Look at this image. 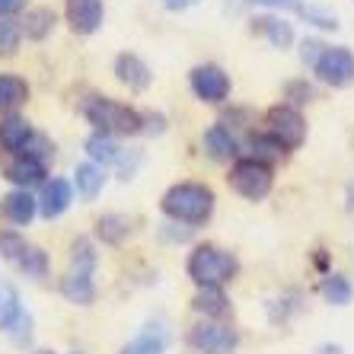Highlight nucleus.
I'll return each mask as SVG.
<instances>
[{"label":"nucleus","instance_id":"nucleus-42","mask_svg":"<svg viewBox=\"0 0 354 354\" xmlns=\"http://www.w3.org/2000/svg\"><path fill=\"white\" fill-rule=\"evenodd\" d=\"M35 354H55V351H35Z\"/></svg>","mask_w":354,"mask_h":354},{"label":"nucleus","instance_id":"nucleus-3","mask_svg":"<svg viewBox=\"0 0 354 354\" xmlns=\"http://www.w3.org/2000/svg\"><path fill=\"white\" fill-rule=\"evenodd\" d=\"M185 274L195 288H227L239 274V259L214 243H198L185 259Z\"/></svg>","mask_w":354,"mask_h":354},{"label":"nucleus","instance_id":"nucleus-36","mask_svg":"<svg viewBox=\"0 0 354 354\" xmlns=\"http://www.w3.org/2000/svg\"><path fill=\"white\" fill-rule=\"evenodd\" d=\"M115 163H118V179H134V169L140 166V153H138V150H131L128 157L122 153Z\"/></svg>","mask_w":354,"mask_h":354},{"label":"nucleus","instance_id":"nucleus-16","mask_svg":"<svg viewBox=\"0 0 354 354\" xmlns=\"http://www.w3.org/2000/svg\"><path fill=\"white\" fill-rule=\"evenodd\" d=\"M252 32L262 35L272 48L278 51H288L290 45L297 41L294 35V23H288V19L281 17V13H268V17H252Z\"/></svg>","mask_w":354,"mask_h":354},{"label":"nucleus","instance_id":"nucleus-28","mask_svg":"<svg viewBox=\"0 0 354 354\" xmlns=\"http://www.w3.org/2000/svg\"><path fill=\"white\" fill-rule=\"evenodd\" d=\"M96 265H99V256H96V246H93V239L77 236L74 243H71V268H74V272L96 274Z\"/></svg>","mask_w":354,"mask_h":354},{"label":"nucleus","instance_id":"nucleus-33","mask_svg":"<svg viewBox=\"0 0 354 354\" xmlns=\"http://www.w3.org/2000/svg\"><path fill=\"white\" fill-rule=\"evenodd\" d=\"M26 249H29L26 236H19L17 230H0V256L7 259V262L17 265L26 256Z\"/></svg>","mask_w":354,"mask_h":354},{"label":"nucleus","instance_id":"nucleus-29","mask_svg":"<svg viewBox=\"0 0 354 354\" xmlns=\"http://www.w3.org/2000/svg\"><path fill=\"white\" fill-rule=\"evenodd\" d=\"M316 99H319V93H316L313 80L294 77V80L284 83V99H281V102H288V106H294V109H304V106H310V102H316Z\"/></svg>","mask_w":354,"mask_h":354},{"label":"nucleus","instance_id":"nucleus-30","mask_svg":"<svg viewBox=\"0 0 354 354\" xmlns=\"http://www.w3.org/2000/svg\"><path fill=\"white\" fill-rule=\"evenodd\" d=\"M17 268L26 274V278H45V274H48V256H45L39 246H32V243H29L26 256L17 262Z\"/></svg>","mask_w":354,"mask_h":354},{"label":"nucleus","instance_id":"nucleus-21","mask_svg":"<svg viewBox=\"0 0 354 354\" xmlns=\"http://www.w3.org/2000/svg\"><path fill=\"white\" fill-rule=\"evenodd\" d=\"M29 102V83L19 74H0V115L17 112Z\"/></svg>","mask_w":354,"mask_h":354},{"label":"nucleus","instance_id":"nucleus-15","mask_svg":"<svg viewBox=\"0 0 354 354\" xmlns=\"http://www.w3.org/2000/svg\"><path fill=\"white\" fill-rule=\"evenodd\" d=\"M0 214L7 217L13 227H29L32 217L39 214V198H32V192L13 189L0 198Z\"/></svg>","mask_w":354,"mask_h":354},{"label":"nucleus","instance_id":"nucleus-12","mask_svg":"<svg viewBox=\"0 0 354 354\" xmlns=\"http://www.w3.org/2000/svg\"><path fill=\"white\" fill-rule=\"evenodd\" d=\"M45 176H48V166L35 157H26V153H13V160L3 163V179L26 192L32 185H45Z\"/></svg>","mask_w":354,"mask_h":354},{"label":"nucleus","instance_id":"nucleus-18","mask_svg":"<svg viewBox=\"0 0 354 354\" xmlns=\"http://www.w3.org/2000/svg\"><path fill=\"white\" fill-rule=\"evenodd\" d=\"M192 310H195L201 319H221L227 322V316L233 313V304L223 288H198L192 297Z\"/></svg>","mask_w":354,"mask_h":354},{"label":"nucleus","instance_id":"nucleus-43","mask_svg":"<svg viewBox=\"0 0 354 354\" xmlns=\"http://www.w3.org/2000/svg\"><path fill=\"white\" fill-rule=\"evenodd\" d=\"M74 354H80V351H74Z\"/></svg>","mask_w":354,"mask_h":354},{"label":"nucleus","instance_id":"nucleus-1","mask_svg":"<svg viewBox=\"0 0 354 354\" xmlns=\"http://www.w3.org/2000/svg\"><path fill=\"white\" fill-rule=\"evenodd\" d=\"M217 207V195L207 182H176L160 198V211L182 227H205Z\"/></svg>","mask_w":354,"mask_h":354},{"label":"nucleus","instance_id":"nucleus-25","mask_svg":"<svg viewBox=\"0 0 354 354\" xmlns=\"http://www.w3.org/2000/svg\"><path fill=\"white\" fill-rule=\"evenodd\" d=\"M74 185H77V195L83 198V201H93V198L102 192V185H106V173H102V166L96 163H77L74 169Z\"/></svg>","mask_w":354,"mask_h":354},{"label":"nucleus","instance_id":"nucleus-13","mask_svg":"<svg viewBox=\"0 0 354 354\" xmlns=\"http://www.w3.org/2000/svg\"><path fill=\"white\" fill-rule=\"evenodd\" d=\"M243 157H252L265 166H274V163H284V160L290 157V150L262 128V131H249L246 134V140H243Z\"/></svg>","mask_w":354,"mask_h":354},{"label":"nucleus","instance_id":"nucleus-37","mask_svg":"<svg viewBox=\"0 0 354 354\" xmlns=\"http://www.w3.org/2000/svg\"><path fill=\"white\" fill-rule=\"evenodd\" d=\"M223 124H227V128H233V131H236V128H246V124H252V122H249V109L230 106V112L223 115Z\"/></svg>","mask_w":354,"mask_h":354},{"label":"nucleus","instance_id":"nucleus-41","mask_svg":"<svg viewBox=\"0 0 354 354\" xmlns=\"http://www.w3.org/2000/svg\"><path fill=\"white\" fill-rule=\"evenodd\" d=\"M316 354H345V351H342V345H319Z\"/></svg>","mask_w":354,"mask_h":354},{"label":"nucleus","instance_id":"nucleus-6","mask_svg":"<svg viewBox=\"0 0 354 354\" xmlns=\"http://www.w3.org/2000/svg\"><path fill=\"white\" fill-rule=\"evenodd\" d=\"M313 77L332 90H348L354 83V51L348 45H326L313 64Z\"/></svg>","mask_w":354,"mask_h":354},{"label":"nucleus","instance_id":"nucleus-8","mask_svg":"<svg viewBox=\"0 0 354 354\" xmlns=\"http://www.w3.org/2000/svg\"><path fill=\"white\" fill-rule=\"evenodd\" d=\"M265 131L272 134L274 140H281L288 150H300L306 140V118L300 109L278 102L265 112Z\"/></svg>","mask_w":354,"mask_h":354},{"label":"nucleus","instance_id":"nucleus-39","mask_svg":"<svg viewBox=\"0 0 354 354\" xmlns=\"http://www.w3.org/2000/svg\"><path fill=\"white\" fill-rule=\"evenodd\" d=\"M166 10H173V13H182V10H192L198 0H160Z\"/></svg>","mask_w":354,"mask_h":354},{"label":"nucleus","instance_id":"nucleus-35","mask_svg":"<svg viewBox=\"0 0 354 354\" xmlns=\"http://www.w3.org/2000/svg\"><path fill=\"white\" fill-rule=\"evenodd\" d=\"M322 48H326V45H322L319 39H304L300 41V61L313 71V64H316V58L322 55Z\"/></svg>","mask_w":354,"mask_h":354},{"label":"nucleus","instance_id":"nucleus-26","mask_svg":"<svg viewBox=\"0 0 354 354\" xmlns=\"http://www.w3.org/2000/svg\"><path fill=\"white\" fill-rule=\"evenodd\" d=\"M96 236L106 243V246H122L124 239L131 236V221L124 214H115V211H109L96 221Z\"/></svg>","mask_w":354,"mask_h":354},{"label":"nucleus","instance_id":"nucleus-23","mask_svg":"<svg viewBox=\"0 0 354 354\" xmlns=\"http://www.w3.org/2000/svg\"><path fill=\"white\" fill-rule=\"evenodd\" d=\"M319 297L326 300L329 306H348L354 300V284L351 278H345V274H338V272H329V274H322L319 281Z\"/></svg>","mask_w":354,"mask_h":354},{"label":"nucleus","instance_id":"nucleus-31","mask_svg":"<svg viewBox=\"0 0 354 354\" xmlns=\"http://www.w3.org/2000/svg\"><path fill=\"white\" fill-rule=\"evenodd\" d=\"M300 17L310 26H316V29H326V32H335L338 29V17L332 10L319 7V3H304V7H300Z\"/></svg>","mask_w":354,"mask_h":354},{"label":"nucleus","instance_id":"nucleus-9","mask_svg":"<svg viewBox=\"0 0 354 354\" xmlns=\"http://www.w3.org/2000/svg\"><path fill=\"white\" fill-rule=\"evenodd\" d=\"M201 147H205V153L214 160V163H236V160L243 157V140L223 122H214L211 128H205Z\"/></svg>","mask_w":354,"mask_h":354},{"label":"nucleus","instance_id":"nucleus-40","mask_svg":"<svg viewBox=\"0 0 354 354\" xmlns=\"http://www.w3.org/2000/svg\"><path fill=\"white\" fill-rule=\"evenodd\" d=\"M345 201H348V211L354 214V179L348 182V189H345Z\"/></svg>","mask_w":354,"mask_h":354},{"label":"nucleus","instance_id":"nucleus-10","mask_svg":"<svg viewBox=\"0 0 354 354\" xmlns=\"http://www.w3.org/2000/svg\"><path fill=\"white\" fill-rule=\"evenodd\" d=\"M64 19L71 32L93 35L106 23V3L102 0H64Z\"/></svg>","mask_w":354,"mask_h":354},{"label":"nucleus","instance_id":"nucleus-2","mask_svg":"<svg viewBox=\"0 0 354 354\" xmlns=\"http://www.w3.org/2000/svg\"><path fill=\"white\" fill-rule=\"evenodd\" d=\"M80 112L93 124V131L99 134H112V138L144 134V112L112 96H86L80 102Z\"/></svg>","mask_w":354,"mask_h":354},{"label":"nucleus","instance_id":"nucleus-34","mask_svg":"<svg viewBox=\"0 0 354 354\" xmlns=\"http://www.w3.org/2000/svg\"><path fill=\"white\" fill-rule=\"evenodd\" d=\"M246 3L265 7V10H272V13H300V7H304V0H246Z\"/></svg>","mask_w":354,"mask_h":354},{"label":"nucleus","instance_id":"nucleus-27","mask_svg":"<svg viewBox=\"0 0 354 354\" xmlns=\"http://www.w3.org/2000/svg\"><path fill=\"white\" fill-rule=\"evenodd\" d=\"M122 354H166V332L150 326L147 332H140L138 338H131L122 348Z\"/></svg>","mask_w":354,"mask_h":354},{"label":"nucleus","instance_id":"nucleus-19","mask_svg":"<svg viewBox=\"0 0 354 354\" xmlns=\"http://www.w3.org/2000/svg\"><path fill=\"white\" fill-rule=\"evenodd\" d=\"M61 297L74 306H90L96 300V281H93V274L67 268V274L61 278Z\"/></svg>","mask_w":354,"mask_h":354},{"label":"nucleus","instance_id":"nucleus-17","mask_svg":"<svg viewBox=\"0 0 354 354\" xmlns=\"http://www.w3.org/2000/svg\"><path fill=\"white\" fill-rule=\"evenodd\" d=\"M71 201H74V185L67 179H51L41 185L39 214L45 217V221H55V217H61L67 207H71Z\"/></svg>","mask_w":354,"mask_h":354},{"label":"nucleus","instance_id":"nucleus-14","mask_svg":"<svg viewBox=\"0 0 354 354\" xmlns=\"http://www.w3.org/2000/svg\"><path fill=\"white\" fill-rule=\"evenodd\" d=\"M35 134L32 122L26 115H17V112H7V115L0 118V150L3 153H23L26 144H29V138Z\"/></svg>","mask_w":354,"mask_h":354},{"label":"nucleus","instance_id":"nucleus-24","mask_svg":"<svg viewBox=\"0 0 354 354\" xmlns=\"http://www.w3.org/2000/svg\"><path fill=\"white\" fill-rule=\"evenodd\" d=\"M55 23H58V17H55V10L51 7H29L26 10V19L19 26H23L26 39L45 41L51 35V29H55Z\"/></svg>","mask_w":354,"mask_h":354},{"label":"nucleus","instance_id":"nucleus-11","mask_svg":"<svg viewBox=\"0 0 354 354\" xmlns=\"http://www.w3.org/2000/svg\"><path fill=\"white\" fill-rule=\"evenodd\" d=\"M112 74L131 93H144V90H150V83H153V71H150L147 61L140 58V55H134V51H122V55H118Z\"/></svg>","mask_w":354,"mask_h":354},{"label":"nucleus","instance_id":"nucleus-7","mask_svg":"<svg viewBox=\"0 0 354 354\" xmlns=\"http://www.w3.org/2000/svg\"><path fill=\"white\" fill-rule=\"evenodd\" d=\"M189 345L195 354H233L239 348V332L230 322L221 319H201L192 326Z\"/></svg>","mask_w":354,"mask_h":354},{"label":"nucleus","instance_id":"nucleus-32","mask_svg":"<svg viewBox=\"0 0 354 354\" xmlns=\"http://www.w3.org/2000/svg\"><path fill=\"white\" fill-rule=\"evenodd\" d=\"M19 41H23V26L17 19H0V58L17 55Z\"/></svg>","mask_w":354,"mask_h":354},{"label":"nucleus","instance_id":"nucleus-20","mask_svg":"<svg viewBox=\"0 0 354 354\" xmlns=\"http://www.w3.org/2000/svg\"><path fill=\"white\" fill-rule=\"evenodd\" d=\"M29 313H23L19 290L10 281H0V332H13Z\"/></svg>","mask_w":354,"mask_h":354},{"label":"nucleus","instance_id":"nucleus-22","mask_svg":"<svg viewBox=\"0 0 354 354\" xmlns=\"http://www.w3.org/2000/svg\"><path fill=\"white\" fill-rule=\"evenodd\" d=\"M83 150H86L90 163L102 166V169H106V166H112L118 157H122V147H118V140L112 138V134H99V131H93L90 138H86Z\"/></svg>","mask_w":354,"mask_h":354},{"label":"nucleus","instance_id":"nucleus-38","mask_svg":"<svg viewBox=\"0 0 354 354\" xmlns=\"http://www.w3.org/2000/svg\"><path fill=\"white\" fill-rule=\"evenodd\" d=\"M29 0H0V19H13L17 13H23Z\"/></svg>","mask_w":354,"mask_h":354},{"label":"nucleus","instance_id":"nucleus-4","mask_svg":"<svg viewBox=\"0 0 354 354\" xmlns=\"http://www.w3.org/2000/svg\"><path fill=\"white\" fill-rule=\"evenodd\" d=\"M227 185L246 201H265L274 189V166H265L252 157H239L236 163H230Z\"/></svg>","mask_w":354,"mask_h":354},{"label":"nucleus","instance_id":"nucleus-5","mask_svg":"<svg viewBox=\"0 0 354 354\" xmlns=\"http://www.w3.org/2000/svg\"><path fill=\"white\" fill-rule=\"evenodd\" d=\"M189 90L205 106H223L233 93V80L221 64L205 61V64H195L189 71Z\"/></svg>","mask_w":354,"mask_h":354}]
</instances>
